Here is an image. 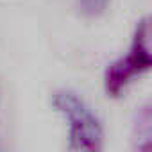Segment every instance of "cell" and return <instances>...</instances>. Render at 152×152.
<instances>
[{
    "instance_id": "3",
    "label": "cell",
    "mask_w": 152,
    "mask_h": 152,
    "mask_svg": "<svg viewBox=\"0 0 152 152\" xmlns=\"http://www.w3.org/2000/svg\"><path fill=\"white\" fill-rule=\"evenodd\" d=\"M131 152H152V100L141 106L134 116Z\"/></svg>"
},
{
    "instance_id": "2",
    "label": "cell",
    "mask_w": 152,
    "mask_h": 152,
    "mask_svg": "<svg viewBox=\"0 0 152 152\" xmlns=\"http://www.w3.org/2000/svg\"><path fill=\"white\" fill-rule=\"evenodd\" d=\"M152 70V15L136 22L125 54L107 64L104 72V91L116 99L132 83Z\"/></svg>"
},
{
    "instance_id": "4",
    "label": "cell",
    "mask_w": 152,
    "mask_h": 152,
    "mask_svg": "<svg viewBox=\"0 0 152 152\" xmlns=\"http://www.w3.org/2000/svg\"><path fill=\"white\" fill-rule=\"evenodd\" d=\"M107 6H109V0H77L79 11L88 18H97L104 15Z\"/></svg>"
},
{
    "instance_id": "1",
    "label": "cell",
    "mask_w": 152,
    "mask_h": 152,
    "mask_svg": "<svg viewBox=\"0 0 152 152\" xmlns=\"http://www.w3.org/2000/svg\"><path fill=\"white\" fill-rule=\"evenodd\" d=\"M50 104L66 124L64 152H104L102 122L79 93L59 88L50 95Z\"/></svg>"
}]
</instances>
